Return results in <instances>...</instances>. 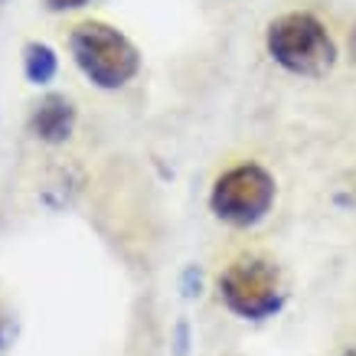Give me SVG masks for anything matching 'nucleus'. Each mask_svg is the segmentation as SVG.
Here are the masks:
<instances>
[{"label": "nucleus", "mask_w": 356, "mask_h": 356, "mask_svg": "<svg viewBox=\"0 0 356 356\" xmlns=\"http://www.w3.org/2000/svg\"><path fill=\"white\" fill-rule=\"evenodd\" d=\"M56 72H59V56H56L53 46L40 43V40L23 46V76H26V82L49 86L56 79Z\"/></svg>", "instance_id": "nucleus-6"}, {"label": "nucleus", "mask_w": 356, "mask_h": 356, "mask_svg": "<svg viewBox=\"0 0 356 356\" xmlns=\"http://www.w3.org/2000/svg\"><path fill=\"white\" fill-rule=\"evenodd\" d=\"M3 3H7V0H0V7H3Z\"/></svg>", "instance_id": "nucleus-12"}, {"label": "nucleus", "mask_w": 356, "mask_h": 356, "mask_svg": "<svg viewBox=\"0 0 356 356\" xmlns=\"http://www.w3.org/2000/svg\"><path fill=\"white\" fill-rule=\"evenodd\" d=\"M200 288H203V275H200L196 265H190V268L184 271V278H180V291H184V298H196Z\"/></svg>", "instance_id": "nucleus-7"}, {"label": "nucleus", "mask_w": 356, "mask_h": 356, "mask_svg": "<svg viewBox=\"0 0 356 356\" xmlns=\"http://www.w3.org/2000/svg\"><path fill=\"white\" fill-rule=\"evenodd\" d=\"M219 301L242 321H268L284 307L288 291L275 261L268 259H238L216 281Z\"/></svg>", "instance_id": "nucleus-3"}, {"label": "nucleus", "mask_w": 356, "mask_h": 356, "mask_svg": "<svg viewBox=\"0 0 356 356\" xmlns=\"http://www.w3.org/2000/svg\"><path fill=\"white\" fill-rule=\"evenodd\" d=\"M275 203V177L261 163H238L229 167L209 190V209L222 222L248 229L268 216Z\"/></svg>", "instance_id": "nucleus-4"}, {"label": "nucleus", "mask_w": 356, "mask_h": 356, "mask_svg": "<svg viewBox=\"0 0 356 356\" xmlns=\"http://www.w3.org/2000/svg\"><path fill=\"white\" fill-rule=\"evenodd\" d=\"M86 3H92V0H46V7L56 13L63 10H79V7H86Z\"/></svg>", "instance_id": "nucleus-9"}, {"label": "nucleus", "mask_w": 356, "mask_h": 356, "mask_svg": "<svg viewBox=\"0 0 356 356\" xmlns=\"http://www.w3.org/2000/svg\"><path fill=\"white\" fill-rule=\"evenodd\" d=\"M340 356H356V350H343V353H340Z\"/></svg>", "instance_id": "nucleus-11"}, {"label": "nucleus", "mask_w": 356, "mask_h": 356, "mask_svg": "<svg viewBox=\"0 0 356 356\" xmlns=\"http://www.w3.org/2000/svg\"><path fill=\"white\" fill-rule=\"evenodd\" d=\"M13 334H17V327H13V317L7 314V307L0 304V353L13 343Z\"/></svg>", "instance_id": "nucleus-8"}, {"label": "nucleus", "mask_w": 356, "mask_h": 356, "mask_svg": "<svg viewBox=\"0 0 356 356\" xmlns=\"http://www.w3.org/2000/svg\"><path fill=\"white\" fill-rule=\"evenodd\" d=\"M69 53L82 69V76L98 88H121L138 76L140 53L128 36L102 20L79 23L69 36Z\"/></svg>", "instance_id": "nucleus-1"}, {"label": "nucleus", "mask_w": 356, "mask_h": 356, "mask_svg": "<svg viewBox=\"0 0 356 356\" xmlns=\"http://www.w3.org/2000/svg\"><path fill=\"white\" fill-rule=\"evenodd\" d=\"M79 111L65 95H43L30 111V134L43 144H65L76 131Z\"/></svg>", "instance_id": "nucleus-5"}, {"label": "nucleus", "mask_w": 356, "mask_h": 356, "mask_svg": "<svg viewBox=\"0 0 356 356\" xmlns=\"http://www.w3.org/2000/svg\"><path fill=\"white\" fill-rule=\"evenodd\" d=\"M265 46H268L271 59L294 76H327L337 63V46L327 26L314 13L304 10L271 20L268 33H265Z\"/></svg>", "instance_id": "nucleus-2"}, {"label": "nucleus", "mask_w": 356, "mask_h": 356, "mask_svg": "<svg viewBox=\"0 0 356 356\" xmlns=\"http://www.w3.org/2000/svg\"><path fill=\"white\" fill-rule=\"evenodd\" d=\"M173 340H177V356H184L186 353V321L177 324V337H173Z\"/></svg>", "instance_id": "nucleus-10"}]
</instances>
